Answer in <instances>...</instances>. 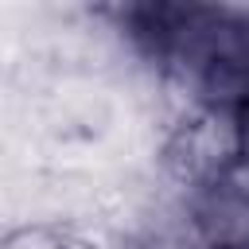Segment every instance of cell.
Returning a JSON list of instances; mask_svg holds the SVG:
<instances>
[{"label":"cell","mask_w":249,"mask_h":249,"mask_svg":"<svg viewBox=\"0 0 249 249\" xmlns=\"http://www.w3.org/2000/svg\"><path fill=\"white\" fill-rule=\"evenodd\" d=\"M187 210L206 249H249V198L237 195L226 179L195 187Z\"/></svg>","instance_id":"6da1fadb"},{"label":"cell","mask_w":249,"mask_h":249,"mask_svg":"<svg viewBox=\"0 0 249 249\" xmlns=\"http://www.w3.org/2000/svg\"><path fill=\"white\" fill-rule=\"evenodd\" d=\"M4 249H70V245L54 230H47V226H23V230H16L8 237Z\"/></svg>","instance_id":"7a4b0ae2"}]
</instances>
